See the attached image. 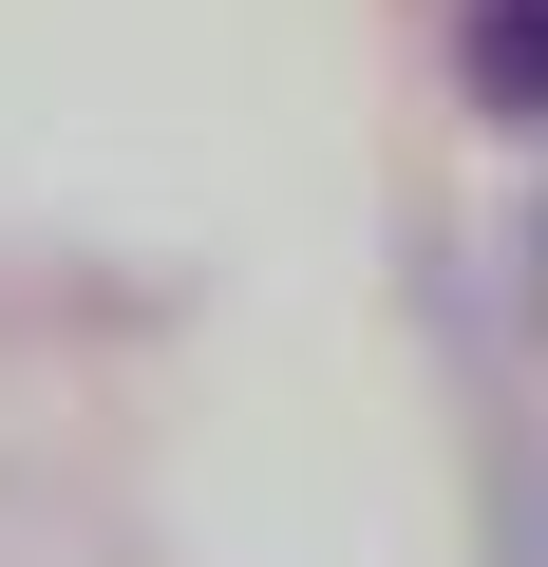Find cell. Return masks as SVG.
I'll list each match as a JSON object with an SVG mask.
<instances>
[{
  "label": "cell",
  "instance_id": "cell-1",
  "mask_svg": "<svg viewBox=\"0 0 548 567\" xmlns=\"http://www.w3.org/2000/svg\"><path fill=\"white\" fill-rule=\"evenodd\" d=\"M454 58H473V95H492L510 133H548V0H473Z\"/></svg>",
  "mask_w": 548,
  "mask_h": 567
}]
</instances>
